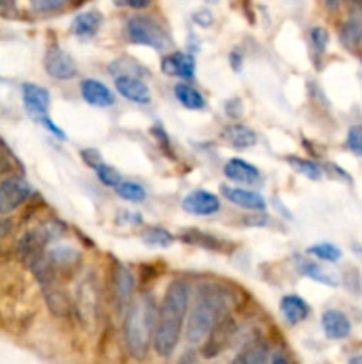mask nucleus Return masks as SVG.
Listing matches in <instances>:
<instances>
[{
    "label": "nucleus",
    "instance_id": "12",
    "mask_svg": "<svg viewBox=\"0 0 362 364\" xmlns=\"http://www.w3.org/2000/svg\"><path fill=\"white\" fill-rule=\"evenodd\" d=\"M220 192L226 197L229 203L236 204V206L247 208V210L252 211H263L266 208V201L261 194L252 192V190L247 189H238V187H220Z\"/></svg>",
    "mask_w": 362,
    "mask_h": 364
},
{
    "label": "nucleus",
    "instance_id": "2",
    "mask_svg": "<svg viewBox=\"0 0 362 364\" xmlns=\"http://www.w3.org/2000/svg\"><path fill=\"white\" fill-rule=\"evenodd\" d=\"M155 300L149 295H141L131 300L124 316V341L128 352L135 359H144L151 346L156 325Z\"/></svg>",
    "mask_w": 362,
    "mask_h": 364
},
{
    "label": "nucleus",
    "instance_id": "40",
    "mask_svg": "<svg viewBox=\"0 0 362 364\" xmlns=\"http://www.w3.org/2000/svg\"><path fill=\"white\" fill-rule=\"evenodd\" d=\"M208 2H216V0H208Z\"/></svg>",
    "mask_w": 362,
    "mask_h": 364
},
{
    "label": "nucleus",
    "instance_id": "35",
    "mask_svg": "<svg viewBox=\"0 0 362 364\" xmlns=\"http://www.w3.org/2000/svg\"><path fill=\"white\" fill-rule=\"evenodd\" d=\"M265 222H268V219H266L261 211H252L251 217L247 219L248 226H263Z\"/></svg>",
    "mask_w": 362,
    "mask_h": 364
},
{
    "label": "nucleus",
    "instance_id": "1",
    "mask_svg": "<svg viewBox=\"0 0 362 364\" xmlns=\"http://www.w3.org/2000/svg\"><path fill=\"white\" fill-rule=\"evenodd\" d=\"M190 288L183 279H176L169 285L163 295L162 306L156 314L153 346L160 357H170L181 338L185 316H187Z\"/></svg>",
    "mask_w": 362,
    "mask_h": 364
},
{
    "label": "nucleus",
    "instance_id": "11",
    "mask_svg": "<svg viewBox=\"0 0 362 364\" xmlns=\"http://www.w3.org/2000/svg\"><path fill=\"white\" fill-rule=\"evenodd\" d=\"M162 72L169 77L177 79H192L195 73V59L194 55L185 54V52H174L162 59Z\"/></svg>",
    "mask_w": 362,
    "mask_h": 364
},
{
    "label": "nucleus",
    "instance_id": "17",
    "mask_svg": "<svg viewBox=\"0 0 362 364\" xmlns=\"http://www.w3.org/2000/svg\"><path fill=\"white\" fill-rule=\"evenodd\" d=\"M224 175L236 183H254L259 180V169L241 158H231L224 165Z\"/></svg>",
    "mask_w": 362,
    "mask_h": 364
},
{
    "label": "nucleus",
    "instance_id": "23",
    "mask_svg": "<svg viewBox=\"0 0 362 364\" xmlns=\"http://www.w3.org/2000/svg\"><path fill=\"white\" fill-rule=\"evenodd\" d=\"M142 242L149 247H160V249H165V247L172 246L174 236L172 233L167 231L162 226H151V228H146L142 231Z\"/></svg>",
    "mask_w": 362,
    "mask_h": 364
},
{
    "label": "nucleus",
    "instance_id": "4",
    "mask_svg": "<svg viewBox=\"0 0 362 364\" xmlns=\"http://www.w3.org/2000/svg\"><path fill=\"white\" fill-rule=\"evenodd\" d=\"M126 36L131 43L144 45L155 50H165L169 47V36L155 18L146 15L131 16L126 22Z\"/></svg>",
    "mask_w": 362,
    "mask_h": 364
},
{
    "label": "nucleus",
    "instance_id": "25",
    "mask_svg": "<svg viewBox=\"0 0 362 364\" xmlns=\"http://www.w3.org/2000/svg\"><path fill=\"white\" fill-rule=\"evenodd\" d=\"M361 40H362V23L355 18L348 20V22L341 27V41H343V45L348 48H355Z\"/></svg>",
    "mask_w": 362,
    "mask_h": 364
},
{
    "label": "nucleus",
    "instance_id": "27",
    "mask_svg": "<svg viewBox=\"0 0 362 364\" xmlns=\"http://www.w3.org/2000/svg\"><path fill=\"white\" fill-rule=\"evenodd\" d=\"M307 254L318 258V260L330 261V263H336V261H339L341 256H343V253H341L339 247H336L334 243H329V242L311 246L307 249Z\"/></svg>",
    "mask_w": 362,
    "mask_h": 364
},
{
    "label": "nucleus",
    "instance_id": "20",
    "mask_svg": "<svg viewBox=\"0 0 362 364\" xmlns=\"http://www.w3.org/2000/svg\"><path fill=\"white\" fill-rule=\"evenodd\" d=\"M224 139L236 150H247L258 143V136L254 130H251L245 125H231L224 130Z\"/></svg>",
    "mask_w": 362,
    "mask_h": 364
},
{
    "label": "nucleus",
    "instance_id": "10",
    "mask_svg": "<svg viewBox=\"0 0 362 364\" xmlns=\"http://www.w3.org/2000/svg\"><path fill=\"white\" fill-rule=\"evenodd\" d=\"M116 89L121 96L126 100L133 101V104L146 105L151 101V91H149L148 84L141 80L138 77L131 75H117L116 77Z\"/></svg>",
    "mask_w": 362,
    "mask_h": 364
},
{
    "label": "nucleus",
    "instance_id": "34",
    "mask_svg": "<svg viewBox=\"0 0 362 364\" xmlns=\"http://www.w3.org/2000/svg\"><path fill=\"white\" fill-rule=\"evenodd\" d=\"M117 2L131 9H148L153 4V0H117Z\"/></svg>",
    "mask_w": 362,
    "mask_h": 364
},
{
    "label": "nucleus",
    "instance_id": "19",
    "mask_svg": "<svg viewBox=\"0 0 362 364\" xmlns=\"http://www.w3.org/2000/svg\"><path fill=\"white\" fill-rule=\"evenodd\" d=\"M268 343L263 339H254L236 353L231 364H265L268 359Z\"/></svg>",
    "mask_w": 362,
    "mask_h": 364
},
{
    "label": "nucleus",
    "instance_id": "39",
    "mask_svg": "<svg viewBox=\"0 0 362 364\" xmlns=\"http://www.w3.org/2000/svg\"><path fill=\"white\" fill-rule=\"evenodd\" d=\"M337 2H339V0H327V4H329L330 8H336Z\"/></svg>",
    "mask_w": 362,
    "mask_h": 364
},
{
    "label": "nucleus",
    "instance_id": "22",
    "mask_svg": "<svg viewBox=\"0 0 362 364\" xmlns=\"http://www.w3.org/2000/svg\"><path fill=\"white\" fill-rule=\"evenodd\" d=\"M295 263H297V270L300 272V274H304L305 277L312 279V281L322 282V285H327V286H337V285H339V282H337V279L334 277L332 274H329V272L323 270L319 265L312 263V261L305 260V258L297 256V258H295Z\"/></svg>",
    "mask_w": 362,
    "mask_h": 364
},
{
    "label": "nucleus",
    "instance_id": "5",
    "mask_svg": "<svg viewBox=\"0 0 362 364\" xmlns=\"http://www.w3.org/2000/svg\"><path fill=\"white\" fill-rule=\"evenodd\" d=\"M32 187L21 178H7L0 182V214H11L31 197Z\"/></svg>",
    "mask_w": 362,
    "mask_h": 364
},
{
    "label": "nucleus",
    "instance_id": "7",
    "mask_svg": "<svg viewBox=\"0 0 362 364\" xmlns=\"http://www.w3.org/2000/svg\"><path fill=\"white\" fill-rule=\"evenodd\" d=\"M183 208L185 211L197 215V217H208L220 210V199L219 196L208 192V190H194L185 196Z\"/></svg>",
    "mask_w": 362,
    "mask_h": 364
},
{
    "label": "nucleus",
    "instance_id": "3",
    "mask_svg": "<svg viewBox=\"0 0 362 364\" xmlns=\"http://www.w3.org/2000/svg\"><path fill=\"white\" fill-rule=\"evenodd\" d=\"M227 297L216 286L206 285L199 289L197 300L188 314L187 339L197 343L212 332V329L226 316Z\"/></svg>",
    "mask_w": 362,
    "mask_h": 364
},
{
    "label": "nucleus",
    "instance_id": "36",
    "mask_svg": "<svg viewBox=\"0 0 362 364\" xmlns=\"http://www.w3.org/2000/svg\"><path fill=\"white\" fill-rule=\"evenodd\" d=\"M177 364H197V355H195V352L188 350V352H185L183 355H181Z\"/></svg>",
    "mask_w": 362,
    "mask_h": 364
},
{
    "label": "nucleus",
    "instance_id": "16",
    "mask_svg": "<svg viewBox=\"0 0 362 364\" xmlns=\"http://www.w3.org/2000/svg\"><path fill=\"white\" fill-rule=\"evenodd\" d=\"M103 23V16L98 11H85L75 16L71 22V33L80 40H91L96 36Z\"/></svg>",
    "mask_w": 362,
    "mask_h": 364
},
{
    "label": "nucleus",
    "instance_id": "9",
    "mask_svg": "<svg viewBox=\"0 0 362 364\" xmlns=\"http://www.w3.org/2000/svg\"><path fill=\"white\" fill-rule=\"evenodd\" d=\"M21 94H23V104L27 107L28 114L39 121V119L46 118V112L50 107V93L45 87L38 86V84H23L21 87Z\"/></svg>",
    "mask_w": 362,
    "mask_h": 364
},
{
    "label": "nucleus",
    "instance_id": "24",
    "mask_svg": "<svg viewBox=\"0 0 362 364\" xmlns=\"http://www.w3.org/2000/svg\"><path fill=\"white\" fill-rule=\"evenodd\" d=\"M287 164L293 167V171L300 172L302 176L309 180H319L323 176L322 165H318L312 160H305V158L298 157H287Z\"/></svg>",
    "mask_w": 362,
    "mask_h": 364
},
{
    "label": "nucleus",
    "instance_id": "18",
    "mask_svg": "<svg viewBox=\"0 0 362 364\" xmlns=\"http://www.w3.org/2000/svg\"><path fill=\"white\" fill-rule=\"evenodd\" d=\"M280 313L290 325H297L309 316V306L300 295H284L280 299Z\"/></svg>",
    "mask_w": 362,
    "mask_h": 364
},
{
    "label": "nucleus",
    "instance_id": "13",
    "mask_svg": "<svg viewBox=\"0 0 362 364\" xmlns=\"http://www.w3.org/2000/svg\"><path fill=\"white\" fill-rule=\"evenodd\" d=\"M114 299L119 309H123L128 302L131 300V293L135 289V277L131 270L124 265H117L114 270Z\"/></svg>",
    "mask_w": 362,
    "mask_h": 364
},
{
    "label": "nucleus",
    "instance_id": "33",
    "mask_svg": "<svg viewBox=\"0 0 362 364\" xmlns=\"http://www.w3.org/2000/svg\"><path fill=\"white\" fill-rule=\"evenodd\" d=\"M39 123H41V125L45 126L46 130H50V132H52L53 136H57V137H59V139H64V132L59 128V126L55 125V123L52 121V119L48 118V116H46V118H43V119H39Z\"/></svg>",
    "mask_w": 362,
    "mask_h": 364
},
{
    "label": "nucleus",
    "instance_id": "21",
    "mask_svg": "<svg viewBox=\"0 0 362 364\" xmlns=\"http://www.w3.org/2000/svg\"><path fill=\"white\" fill-rule=\"evenodd\" d=\"M174 96L185 109H190V111H201V109L206 107V100L201 91H197L190 84H176L174 86Z\"/></svg>",
    "mask_w": 362,
    "mask_h": 364
},
{
    "label": "nucleus",
    "instance_id": "38",
    "mask_svg": "<svg viewBox=\"0 0 362 364\" xmlns=\"http://www.w3.org/2000/svg\"><path fill=\"white\" fill-rule=\"evenodd\" d=\"M350 364H362V355H355L350 359Z\"/></svg>",
    "mask_w": 362,
    "mask_h": 364
},
{
    "label": "nucleus",
    "instance_id": "15",
    "mask_svg": "<svg viewBox=\"0 0 362 364\" xmlns=\"http://www.w3.org/2000/svg\"><path fill=\"white\" fill-rule=\"evenodd\" d=\"M323 332L329 339H344L351 332V324L339 309H327L322 314Z\"/></svg>",
    "mask_w": 362,
    "mask_h": 364
},
{
    "label": "nucleus",
    "instance_id": "6",
    "mask_svg": "<svg viewBox=\"0 0 362 364\" xmlns=\"http://www.w3.org/2000/svg\"><path fill=\"white\" fill-rule=\"evenodd\" d=\"M45 70L52 79L57 80H71L78 73L73 57L59 47L48 48L45 55Z\"/></svg>",
    "mask_w": 362,
    "mask_h": 364
},
{
    "label": "nucleus",
    "instance_id": "8",
    "mask_svg": "<svg viewBox=\"0 0 362 364\" xmlns=\"http://www.w3.org/2000/svg\"><path fill=\"white\" fill-rule=\"evenodd\" d=\"M233 334H234V321L231 320V318L224 316L208 334V339H206L204 346H202V355L204 357L219 355V353L226 348L227 343L231 341Z\"/></svg>",
    "mask_w": 362,
    "mask_h": 364
},
{
    "label": "nucleus",
    "instance_id": "26",
    "mask_svg": "<svg viewBox=\"0 0 362 364\" xmlns=\"http://www.w3.org/2000/svg\"><path fill=\"white\" fill-rule=\"evenodd\" d=\"M116 192L117 196L123 197V199L126 201H131V203H142V201L146 199L144 187L138 185V183L135 182H126V180H123V182L116 187Z\"/></svg>",
    "mask_w": 362,
    "mask_h": 364
},
{
    "label": "nucleus",
    "instance_id": "14",
    "mask_svg": "<svg viewBox=\"0 0 362 364\" xmlns=\"http://www.w3.org/2000/svg\"><path fill=\"white\" fill-rule=\"evenodd\" d=\"M80 93L82 98L87 101L92 107H110L114 105L116 98H114V93L105 86L103 82L94 79H87L80 84Z\"/></svg>",
    "mask_w": 362,
    "mask_h": 364
},
{
    "label": "nucleus",
    "instance_id": "29",
    "mask_svg": "<svg viewBox=\"0 0 362 364\" xmlns=\"http://www.w3.org/2000/svg\"><path fill=\"white\" fill-rule=\"evenodd\" d=\"M346 146L353 153L362 155V125H353L346 133Z\"/></svg>",
    "mask_w": 362,
    "mask_h": 364
},
{
    "label": "nucleus",
    "instance_id": "31",
    "mask_svg": "<svg viewBox=\"0 0 362 364\" xmlns=\"http://www.w3.org/2000/svg\"><path fill=\"white\" fill-rule=\"evenodd\" d=\"M66 2L67 0H31L32 8H34L35 11H41V13L57 11V9L64 8Z\"/></svg>",
    "mask_w": 362,
    "mask_h": 364
},
{
    "label": "nucleus",
    "instance_id": "28",
    "mask_svg": "<svg viewBox=\"0 0 362 364\" xmlns=\"http://www.w3.org/2000/svg\"><path fill=\"white\" fill-rule=\"evenodd\" d=\"M94 169H96V175H98L99 182H102L103 185L114 187V189H116V187L119 185L121 182H123V180H121L119 172H117L114 167H110V165L103 164V162H102V164L96 165Z\"/></svg>",
    "mask_w": 362,
    "mask_h": 364
},
{
    "label": "nucleus",
    "instance_id": "30",
    "mask_svg": "<svg viewBox=\"0 0 362 364\" xmlns=\"http://www.w3.org/2000/svg\"><path fill=\"white\" fill-rule=\"evenodd\" d=\"M309 38H311L312 48H314L318 54H323L327 45H329V33H327L323 27H314V29L311 31V34H309Z\"/></svg>",
    "mask_w": 362,
    "mask_h": 364
},
{
    "label": "nucleus",
    "instance_id": "37",
    "mask_svg": "<svg viewBox=\"0 0 362 364\" xmlns=\"http://www.w3.org/2000/svg\"><path fill=\"white\" fill-rule=\"evenodd\" d=\"M272 364H290V360H287V357L284 355L283 352H277L275 355H273Z\"/></svg>",
    "mask_w": 362,
    "mask_h": 364
},
{
    "label": "nucleus",
    "instance_id": "32",
    "mask_svg": "<svg viewBox=\"0 0 362 364\" xmlns=\"http://www.w3.org/2000/svg\"><path fill=\"white\" fill-rule=\"evenodd\" d=\"M192 18H194V22L197 23L199 27H204V29L213 23V15L209 13V9H199V11L194 13Z\"/></svg>",
    "mask_w": 362,
    "mask_h": 364
}]
</instances>
